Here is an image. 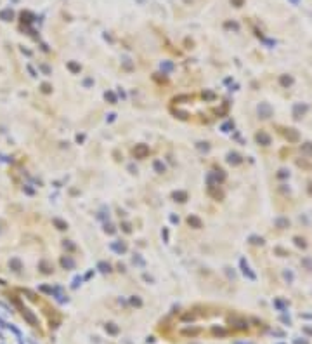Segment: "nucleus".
Listing matches in <instances>:
<instances>
[{
	"mask_svg": "<svg viewBox=\"0 0 312 344\" xmlns=\"http://www.w3.org/2000/svg\"><path fill=\"white\" fill-rule=\"evenodd\" d=\"M189 223H193V224H196V226H198V228H200V224H201V223H200V221H198V219H196V217H189Z\"/></svg>",
	"mask_w": 312,
	"mask_h": 344,
	"instance_id": "obj_3",
	"label": "nucleus"
},
{
	"mask_svg": "<svg viewBox=\"0 0 312 344\" xmlns=\"http://www.w3.org/2000/svg\"><path fill=\"white\" fill-rule=\"evenodd\" d=\"M231 2L234 4L236 7H241V5H243V2H244V0H231Z\"/></svg>",
	"mask_w": 312,
	"mask_h": 344,
	"instance_id": "obj_4",
	"label": "nucleus"
},
{
	"mask_svg": "<svg viewBox=\"0 0 312 344\" xmlns=\"http://www.w3.org/2000/svg\"><path fill=\"white\" fill-rule=\"evenodd\" d=\"M0 16H2V19H5V21H7L9 18H12V12H11V11H4Z\"/></svg>",
	"mask_w": 312,
	"mask_h": 344,
	"instance_id": "obj_2",
	"label": "nucleus"
},
{
	"mask_svg": "<svg viewBox=\"0 0 312 344\" xmlns=\"http://www.w3.org/2000/svg\"><path fill=\"white\" fill-rule=\"evenodd\" d=\"M258 113H260V115L263 113V118H267V117L270 115V108L267 104H262L260 108H258Z\"/></svg>",
	"mask_w": 312,
	"mask_h": 344,
	"instance_id": "obj_1",
	"label": "nucleus"
},
{
	"mask_svg": "<svg viewBox=\"0 0 312 344\" xmlns=\"http://www.w3.org/2000/svg\"><path fill=\"white\" fill-rule=\"evenodd\" d=\"M290 2H291V4H293V5H297V4H298V2H300V0H290Z\"/></svg>",
	"mask_w": 312,
	"mask_h": 344,
	"instance_id": "obj_5",
	"label": "nucleus"
}]
</instances>
